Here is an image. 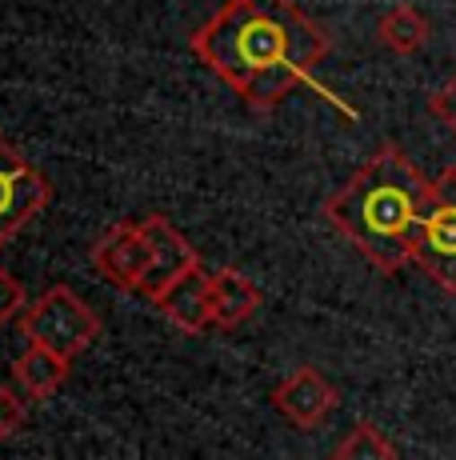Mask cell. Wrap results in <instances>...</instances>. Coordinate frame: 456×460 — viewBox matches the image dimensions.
<instances>
[{"instance_id": "10", "label": "cell", "mask_w": 456, "mask_h": 460, "mask_svg": "<svg viewBox=\"0 0 456 460\" xmlns=\"http://www.w3.org/2000/svg\"><path fill=\"white\" fill-rule=\"evenodd\" d=\"M260 308V288L244 272L221 269L213 272V329H241Z\"/></svg>"}, {"instance_id": "16", "label": "cell", "mask_w": 456, "mask_h": 460, "mask_svg": "<svg viewBox=\"0 0 456 460\" xmlns=\"http://www.w3.org/2000/svg\"><path fill=\"white\" fill-rule=\"evenodd\" d=\"M428 112H433V117L456 137V73L441 88H436L433 96H428Z\"/></svg>"}, {"instance_id": "11", "label": "cell", "mask_w": 456, "mask_h": 460, "mask_svg": "<svg viewBox=\"0 0 456 460\" xmlns=\"http://www.w3.org/2000/svg\"><path fill=\"white\" fill-rule=\"evenodd\" d=\"M68 368H73V360L68 357L45 349V344H29V349L16 357L13 380L32 396V401H48V396L68 380Z\"/></svg>"}, {"instance_id": "2", "label": "cell", "mask_w": 456, "mask_h": 460, "mask_svg": "<svg viewBox=\"0 0 456 460\" xmlns=\"http://www.w3.org/2000/svg\"><path fill=\"white\" fill-rule=\"evenodd\" d=\"M428 200L433 181L397 145H381L345 189L324 200V220L348 236L376 272L397 277L412 261V241Z\"/></svg>"}, {"instance_id": "7", "label": "cell", "mask_w": 456, "mask_h": 460, "mask_svg": "<svg viewBox=\"0 0 456 460\" xmlns=\"http://www.w3.org/2000/svg\"><path fill=\"white\" fill-rule=\"evenodd\" d=\"M145 228H148V236H153V269H148L145 285L136 288V296L148 300V305H156L164 288L177 285V280H180L189 269H197L200 256H197V249H192V244L177 233V225H172L169 217H161V212L145 217Z\"/></svg>"}, {"instance_id": "14", "label": "cell", "mask_w": 456, "mask_h": 460, "mask_svg": "<svg viewBox=\"0 0 456 460\" xmlns=\"http://www.w3.org/2000/svg\"><path fill=\"white\" fill-rule=\"evenodd\" d=\"M29 401L32 396L24 393L21 385H0V440L4 437H16L24 429V417H29Z\"/></svg>"}, {"instance_id": "5", "label": "cell", "mask_w": 456, "mask_h": 460, "mask_svg": "<svg viewBox=\"0 0 456 460\" xmlns=\"http://www.w3.org/2000/svg\"><path fill=\"white\" fill-rule=\"evenodd\" d=\"M52 200V184L40 168H32L0 137V252L8 249L16 233L37 217L40 208H48Z\"/></svg>"}, {"instance_id": "9", "label": "cell", "mask_w": 456, "mask_h": 460, "mask_svg": "<svg viewBox=\"0 0 456 460\" xmlns=\"http://www.w3.org/2000/svg\"><path fill=\"white\" fill-rule=\"evenodd\" d=\"M156 308H161L180 332H189V336L208 332L213 329V272H205L200 264L189 269L177 285L164 288Z\"/></svg>"}, {"instance_id": "1", "label": "cell", "mask_w": 456, "mask_h": 460, "mask_svg": "<svg viewBox=\"0 0 456 460\" xmlns=\"http://www.w3.org/2000/svg\"><path fill=\"white\" fill-rule=\"evenodd\" d=\"M189 49L241 101L268 112L296 84H309L332 40L296 0H224L192 29Z\"/></svg>"}, {"instance_id": "8", "label": "cell", "mask_w": 456, "mask_h": 460, "mask_svg": "<svg viewBox=\"0 0 456 460\" xmlns=\"http://www.w3.org/2000/svg\"><path fill=\"white\" fill-rule=\"evenodd\" d=\"M273 404L280 417H288L296 429H317V424H324L332 417V409H337V388H332L317 368L304 365L273 388Z\"/></svg>"}, {"instance_id": "4", "label": "cell", "mask_w": 456, "mask_h": 460, "mask_svg": "<svg viewBox=\"0 0 456 460\" xmlns=\"http://www.w3.org/2000/svg\"><path fill=\"white\" fill-rule=\"evenodd\" d=\"M412 264H420L428 280L456 296V168H444L433 181V200L412 241Z\"/></svg>"}, {"instance_id": "13", "label": "cell", "mask_w": 456, "mask_h": 460, "mask_svg": "<svg viewBox=\"0 0 456 460\" xmlns=\"http://www.w3.org/2000/svg\"><path fill=\"white\" fill-rule=\"evenodd\" d=\"M332 456H337V460H392V456H400V448L392 445V440L384 437L376 424L356 420L353 432H348V437L332 448Z\"/></svg>"}, {"instance_id": "12", "label": "cell", "mask_w": 456, "mask_h": 460, "mask_svg": "<svg viewBox=\"0 0 456 460\" xmlns=\"http://www.w3.org/2000/svg\"><path fill=\"white\" fill-rule=\"evenodd\" d=\"M428 37H433V24H428V16L420 13L417 4H392L389 13L376 21V40L389 52H397V57L420 52L428 44Z\"/></svg>"}, {"instance_id": "6", "label": "cell", "mask_w": 456, "mask_h": 460, "mask_svg": "<svg viewBox=\"0 0 456 460\" xmlns=\"http://www.w3.org/2000/svg\"><path fill=\"white\" fill-rule=\"evenodd\" d=\"M92 269L101 272L109 285L125 288V293H136V288L145 285L148 269H153V236H148V228H145V217L112 225L109 233L92 244Z\"/></svg>"}, {"instance_id": "3", "label": "cell", "mask_w": 456, "mask_h": 460, "mask_svg": "<svg viewBox=\"0 0 456 460\" xmlns=\"http://www.w3.org/2000/svg\"><path fill=\"white\" fill-rule=\"evenodd\" d=\"M21 332L29 344H45L60 357L76 360L101 336V316L68 285H52L21 316Z\"/></svg>"}, {"instance_id": "15", "label": "cell", "mask_w": 456, "mask_h": 460, "mask_svg": "<svg viewBox=\"0 0 456 460\" xmlns=\"http://www.w3.org/2000/svg\"><path fill=\"white\" fill-rule=\"evenodd\" d=\"M29 293H24V285L13 277L8 269H0V324H13L21 321L24 313H29Z\"/></svg>"}]
</instances>
